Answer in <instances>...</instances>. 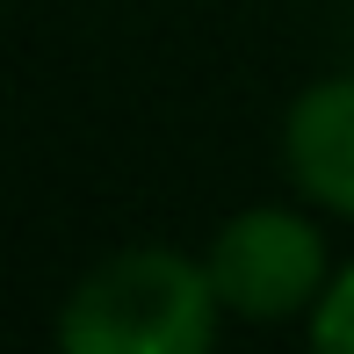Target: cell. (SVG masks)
I'll return each mask as SVG.
<instances>
[{
  "instance_id": "1",
  "label": "cell",
  "mask_w": 354,
  "mask_h": 354,
  "mask_svg": "<svg viewBox=\"0 0 354 354\" xmlns=\"http://www.w3.org/2000/svg\"><path fill=\"white\" fill-rule=\"evenodd\" d=\"M224 297L210 282V261L174 246H123L102 253L73 282L58 311L66 354H203L224 326Z\"/></svg>"
},
{
  "instance_id": "2",
  "label": "cell",
  "mask_w": 354,
  "mask_h": 354,
  "mask_svg": "<svg viewBox=\"0 0 354 354\" xmlns=\"http://www.w3.org/2000/svg\"><path fill=\"white\" fill-rule=\"evenodd\" d=\"M203 261H210V282H217L224 311L246 318V326L311 318L326 282H333L326 232L304 210H282V203H253V210L224 217Z\"/></svg>"
},
{
  "instance_id": "3",
  "label": "cell",
  "mask_w": 354,
  "mask_h": 354,
  "mask_svg": "<svg viewBox=\"0 0 354 354\" xmlns=\"http://www.w3.org/2000/svg\"><path fill=\"white\" fill-rule=\"evenodd\" d=\"M282 167L304 203L354 217V73L304 87L282 116Z\"/></svg>"
},
{
  "instance_id": "4",
  "label": "cell",
  "mask_w": 354,
  "mask_h": 354,
  "mask_svg": "<svg viewBox=\"0 0 354 354\" xmlns=\"http://www.w3.org/2000/svg\"><path fill=\"white\" fill-rule=\"evenodd\" d=\"M304 326H311V340L326 347V354H354V261L333 268L326 297H318V311L304 318Z\"/></svg>"
}]
</instances>
